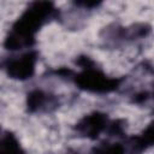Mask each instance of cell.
<instances>
[{
    "label": "cell",
    "mask_w": 154,
    "mask_h": 154,
    "mask_svg": "<svg viewBox=\"0 0 154 154\" xmlns=\"http://www.w3.org/2000/svg\"><path fill=\"white\" fill-rule=\"evenodd\" d=\"M103 126H106V119L102 114H99V113H95L93 116L84 118L79 124L81 131L85 136H90V137L97 136L99 132L103 129Z\"/></svg>",
    "instance_id": "cell-2"
},
{
    "label": "cell",
    "mask_w": 154,
    "mask_h": 154,
    "mask_svg": "<svg viewBox=\"0 0 154 154\" xmlns=\"http://www.w3.org/2000/svg\"><path fill=\"white\" fill-rule=\"evenodd\" d=\"M35 60L36 58L32 53H26L20 58L18 57V59H14L10 63L8 75H11L12 78L18 79L30 78L35 70Z\"/></svg>",
    "instance_id": "cell-1"
},
{
    "label": "cell",
    "mask_w": 154,
    "mask_h": 154,
    "mask_svg": "<svg viewBox=\"0 0 154 154\" xmlns=\"http://www.w3.org/2000/svg\"><path fill=\"white\" fill-rule=\"evenodd\" d=\"M101 1L102 0H76V4L84 7H94V6H97Z\"/></svg>",
    "instance_id": "cell-3"
}]
</instances>
